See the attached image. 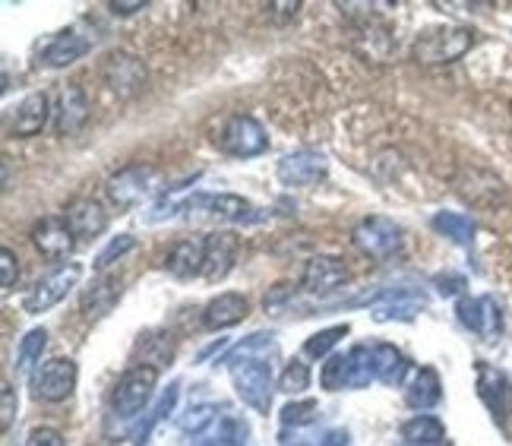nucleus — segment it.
Returning a JSON list of instances; mask_svg holds the SVG:
<instances>
[{"label":"nucleus","instance_id":"f257e3e1","mask_svg":"<svg viewBox=\"0 0 512 446\" xmlns=\"http://www.w3.org/2000/svg\"><path fill=\"white\" fill-rule=\"evenodd\" d=\"M266 345L272 348L269 333H253L247 342L234 348L228 358L234 390H238V396L260 415H269V405H272V367L266 364V358L256 355Z\"/></svg>","mask_w":512,"mask_h":446},{"label":"nucleus","instance_id":"f03ea898","mask_svg":"<svg viewBox=\"0 0 512 446\" xmlns=\"http://www.w3.org/2000/svg\"><path fill=\"white\" fill-rule=\"evenodd\" d=\"M475 45V32L465 26H443V29H427L418 35L415 42V61L427 64V67H440V64H452L465 57Z\"/></svg>","mask_w":512,"mask_h":446},{"label":"nucleus","instance_id":"7ed1b4c3","mask_svg":"<svg viewBox=\"0 0 512 446\" xmlns=\"http://www.w3.org/2000/svg\"><path fill=\"white\" fill-rule=\"evenodd\" d=\"M155 383H159V367H152V364L130 367V371L121 380H117V386H114V396H111L114 415L124 418V421L140 415L149 405V399H152Z\"/></svg>","mask_w":512,"mask_h":446},{"label":"nucleus","instance_id":"20e7f679","mask_svg":"<svg viewBox=\"0 0 512 446\" xmlns=\"http://www.w3.org/2000/svg\"><path fill=\"white\" fill-rule=\"evenodd\" d=\"M351 244L373 260H389L402 247V228L386 216H370L354 225Z\"/></svg>","mask_w":512,"mask_h":446},{"label":"nucleus","instance_id":"39448f33","mask_svg":"<svg viewBox=\"0 0 512 446\" xmlns=\"http://www.w3.org/2000/svg\"><path fill=\"white\" fill-rule=\"evenodd\" d=\"M219 146L234 159H253V155L269 149V137L263 124L250 118V114H231L219 133Z\"/></svg>","mask_w":512,"mask_h":446},{"label":"nucleus","instance_id":"423d86ee","mask_svg":"<svg viewBox=\"0 0 512 446\" xmlns=\"http://www.w3.org/2000/svg\"><path fill=\"white\" fill-rule=\"evenodd\" d=\"M102 83L117 95V99H133L146 86V64L136 54L111 51L102 57Z\"/></svg>","mask_w":512,"mask_h":446},{"label":"nucleus","instance_id":"0eeeda50","mask_svg":"<svg viewBox=\"0 0 512 446\" xmlns=\"http://www.w3.org/2000/svg\"><path fill=\"white\" fill-rule=\"evenodd\" d=\"M76 364L70 358H51L45 364H38V371L32 374V396L42 402H64L76 390Z\"/></svg>","mask_w":512,"mask_h":446},{"label":"nucleus","instance_id":"6e6552de","mask_svg":"<svg viewBox=\"0 0 512 446\" xmlns=\"http://www.w3.org/2000/svg\"><path fill=\"white\" fill-rule=\"evenodd\" d=\"M80 263H64L54 273H48L42 282H35V288L26 295V314H45L54 304H61L67 298L70 288L80 282Z\"/></svg>","mask_w":512,"mask_h":446},{"label":"nucleus","instance_id":"1a4fd4ad","mask_svg":"<svg viewBox=\"0 0 512 446\" xmlns=\"http://www.w3.org/2000/svg\"><path fill=\"white\" fill-rule=\"evenodd\" d=\"M459 320L475 336H481L484 342H494L503 333V310H500V304L490 298V295L462 298L459 301Z\"/></svg>","mask_w":512,"mask_h":446},{"label":"nucleus","instance_id":"9d476101","mask_svg":"<svg viewBox=\"0 0 512 446\" xmlns=\"http://www.w3.org/2000/svg\"><path fill=\"white\" fill-rule=\"evenodd\" d=\"M329 162L323 152H313V149H298L285 155L279 162V181L288 187H307V184H317L326 178Z\"/></svg>","mask_w":512,"mask_h":446},{"label":"nucleus","instance_id":"9b49d317","mask_svg":"<svg viewBox=\"0 0 512 446\" xmlns=\"http://www.w3.org/2000/svg\"><path fill=\"white\" fill-rule=\"evenodd\" d=\"M152 168L146 165H127L108 181V197L117 209H130L140 203L146 193L152 190Z\"/></svg>","mask_w":512,"mask_h":446},{"label":"nucleus","instance_id":"f8f14e48","mask_svg":"<svg viewBox=\"0 0 512 446\" xmlns=\"http://www.w3.org/2000/svg\"><path fill=\"white\" fill-rule=\"evenodd\" d=\"M89 99L86 92L70 83L61 89V95H57V108H54V130L57 137H73V133H80L89 121Z\"/></svg>","mask_w":512,"mask_h":446},{"label":"nucleus","instance_id":"ddd939ff","mask_svg":"<svg viewBox=\"0 0 512 446\" xmlns=\"http://www.w3.org/2000/svg\"><path fill=\"white\" fill-rule=\"evenodd\" d=\"M184 212H200V216H215L228 222H244L250 219V203L234 193H196L184 203Z\"/></svg>","mask_w":512,"mask_h":446},{"label":"nucleus","instance_id":"4468645a","mask_svg":"<svg viewBox=\"0 0 512 446\" xmlns=\"http://www.w3.org/2000/svg\"><path fill=\"white\" fill-rule=\"evenodd\" d=\"M234 260H238V235L231 231H212L206 238V263H203V276L209 282H219L231 273Z\"/></svg>","mask_w":512,"mask_h":446},{"label":"nucleus","instance_id":"2eb2a0df","mask_svg":"<svg viewBox=\"0 0 512 446\" xmlns=\"http://www.w3.org/2000/svg\"><path fill=\"white\" fill-rule=\"evenodd\" d=\"M345 282H348V266L339 257H313L304 266V288L310 295L336 292V288Z\"/></svg>","mask_w":512,"mask_h":446},{"label":"nucleus","instance_id":"dca6fc26","mask_svg":"<svg viewBox=\"0 0 512 446\" xmlns=\"http://www.w3.org/2000/svg\"><path fill=\"white\" fill-rule=\"evenodd\" d=\"M64 219L70 225V231L76 238H98L108 228V212L102 209V203L92 197H80L73 200L64 212Z\"/></svg>","mask_w":512,"mask_h":446},{"label":"nucleus","instance_id":"f3484780","mask_svg":"<svg viewBox=\"0 0 512 446\" xmlns=\"http://www.w3.org/2000/svg\"><path fill=\"white\" fill-rule=\"evenodd\" d=\"M73 231L67 225V219H45L32 228V244L42 250L45 257L51 260H61L73 250Z\"/></svg>","mask_w":512,"mask_h":446},{"label":"nucleus","instance_id":"a211bd4d","mask_svg":"<svg viewBox=\"0 0 512 446\" xmlns=\"http://www.w3.org/2000/svg\"><path fill=\"white\" fill-rule=\"evenodd\" d=\"M48 114H51L48 95L45 92H32V95H26V99H23V105L16 108L10 133H13V137H35V133L45 130Z\"/></svg>","mask_w":512,"mask_h":446},{"label":"nucleus","instance_id":"6ab92c4d","mask_svg":"<svg viewBox=\"0 0 512 446\" xmlns=\"http://www.w3.org/2000/svg\"><path fill=\"white\" fill-rule=\"evenodd\" d=\"M244 317H247V298L238 292H225L203 307V326L206 329H228L234 323H241Z\"/></svg>","mask_w":512,"mask_h":446},{"label":"nucleus","instance_id":"aec40b11","mask_svg":"<svg viewBox=\"0 0 512 446\" xmlns=\"http://www.w3.org/2000/svg\"><path fill=\"white\" fill-rule=\"evenodd\" d=\"M203 263H206V241L200 238H184L171 247L168 254V273L177 279H190L196 273H203Z\"/></svg>","mask_w":512,"mask_h":446},{"label":"nucleus","instance_id":"412c9836","mask_svg":"<svg viewBox=\"0 0 512 446\" xmlns=\"http://www.w3.org/2000/svg\"><path fill=\"white\" fill-rule=\"evenodd\" d=\"M405 399L411 409H421V412L433 409V405L443 399V383H440L437 371H433V367H418L405 386Z\"/></svg>","mask_w":512,"mask_h":446},{"label":"nucleus","instance_id":"4be33fe9","mask_svg":"<svg viewBox=\"0 0 512 446\" xmlns=\"http://www.w3.org/2000/svg\"><path fill=\"white\" fill-rule=\"evenodd\" d=\"M89 51V42L80 35V32H61L54 38V42L48 45V51H45V64L48 67H54V70H61V67H70V64H76L80 57Z\"/></svg>","mask_w":512,"mask_h":446},{"label":"nucleus","instance_id":"5701e85b","mask_svg":"<svg viewBox=\"0 0 512 446\" xmlns=\"http://www.w3.org/2000/svg\"><path fill=\"white\" fill-rule=\"evenodd\" d=\"M424 307V298L411 295V292H386V304L373 307V320L389 323V320H415V314Z\"/></svg>","mask_w":512,"mask_h":446},{"label":"nucleus","instance_id":"b1692460","mask_svg":"<svg viewBox=\"0 0 512 446\" xmlns=\"http://www.w3.org/2000/svg\"><path fill=\"white\" fill-rule=\"evenodd\" d=\"M373 371H377V380H383L386 386H396L402 383L408 371V361L396 345L380 342V345H373Z\"/></svg>","mask_w":512,"mask_h":446},{"label":"nucleus","instance_id":"393cba45","mask_svg":"<svg viewBox=\"0 0 512 446\" xmlns=\"http://www.w3.org/2000/svg\"><path fill=\"white\" fill-rule=\"evenodd\" d=\"M478 393H481V399L494 409L497 415H503V409H506V399H509V383H506V377L497 371V367H490V364H478Z\"/></svg>","mask_w":512,"mask_h":446},{"label":"nucleus","instance_id":"a878e982","mask_svg":"<svg viewBox=\"0 0 512 446\" xmlns=\"http://www.w3.org/2000/svg\"><path fill=\"white\" fill-rule=\"evenodd\" d=\"M121 298V279L117 276H105V279H98L89 292L83 295V310L89 317H102L108 314V310L114 307V301Z\"/></svg>","mask_w":512,"mask_h":446},{"label":"nucleus","instance_id":"bb28decb","mask_svg":"<svg viewBox=\"0 0 512 446\" xmlns=\"http://www.w3.org/2000/svg\"><path fill=\"white\" fill-rule=\"evenodd\" d=\"M433 228L459 247H471V241H475V219L462 216V212H437L433 216Z\"/></svg>","mask_w":512,"mask_h":446},{"label":"nucleus","instance_id":"cd10ccee","mask_svg":"<svg viewBox=\"0 0 512 446\" xmlns=\"http://www.w3.org/2000/svg\"><path fill=\"white\" fill-rule=\"evenodd\" d=\"M402 440L411 443V446H433V443H443V440H446V428H443V421H440V418H433V415H418V418L405 421Z\"/></svg>","mask_w":512,"mask_h":446},{"label":"nucleus","instance_id":"c85d7f7f","mask_svg":"<svg viewBox=\"0 0 512 446\" xmlns=\"http://www.w3.org/2000/svg\"><path fill=\"white\" fill-rule=\"evenodd\" d=\"M370 380H377V371H373V348L354 345L348 352V390H364Z\"/></svg>","mask_w":512,"mask_h":446},{"label":"nucleus","instance_id":"c756f323","mask_svg":"<svg viewBox=\"0 0 512 446\" xmlns=\"http://www.w3.org/2000/svg\"><path fill=\"white\" fill-rule=\"evenodd\" d=\"M48 348V333L45 329H29L16 348V371L19 374H35L32 367L42 361V352Z\"/></svg>","mask_w":512,"mask_h":446},{"label":"nucleus","instance_id":"7c9ffc66","mask_svg":"<svg viewBox=\"0 0 512 446\" xmlns=\"http://www.w3.org/2000/svg\"><path fill=\"white\" fill-rule=\"evenodd\" d=\"M348 323H342V326H329V329H323V333H313L310 339H307V345H304V352L310 355V358H326L332 348L339 345V339H345L348 336Z\"/></svg>","mask_w":512,"mask_h":446},{"label":"nucleus","instance_id":"2f4dec72","mask_svg":"<svg viewBox=\"0 0 512 446\" xmlns=\"http://www.w3.org/2000/svg\"><path fill=\"white\" fill-rule=\"evenodd\" d=\"M320 415V405L313 399H304V402H288L282 409V424L285 428H304V424H313Z\"/></svg>","mask_w":512,"mask_h":446},{"label":"nucleus","instance_id":"473e14b6","mask_svg":"<svg viewBox=\"0 0 512 446\" xmlns=\"http://www.w3.org/2000/svg\"><path fill=\"white\" fill-rule=\"evenodd\" d=\"M307 386H310V367L304 361H291L285 367L282 380H279V390L288 393V396H301Z\"/></svg>","mask_w":512,"mask_h":446},{"label":"nucleus","instance_id":"72a5a7b5","mask_svg":"<svg viewBox=\"0 0 512 446\" xmlns=\"http://www.w3.org/2000/svg\"><path fill=\"white\" fill-rule=\"evenodd\" d=\"M215 415H219V409H215V405H193V409L181 418V431L184 434H193V437H200L209 424L215 421Z\"/></svg>","mask_w":512,"mask_h":446},{"label":"nucleus","instance_id":"f704fd0d","mask_svg":"<svg viewBox=\"0 0 512 446\" xmlns=\"http://www.w3.org/2000/svg\"><path fill=\"white\" fill-rule=\"evenodd\" d=\"M323 390H345L348 386V355H332L326 364H323Z\"/></svg>","mask_w":512,"mask_h":446},{"label":"nucleus","instance_id":"c9c22d12","mask_svg":"<svg viewBox=\"0 0 512 446\" xmlns=\"http://www.w3.org/2000/svg\"><path fill=\"white\" fill-rule=\"evenodd\" d=\"M177 390H181V386H177V383H171V386H168V393H165V396L159 399V405H155V409L149 412V418H146V428L133 434V437H136V446H143V443H146V434H149V431L155 428V424H159V421L165 418V412H171V409H174V402H177Z\"/></svg>","mask_w":512,"mask_h":446},{"label":"nucleus","instance_id":"e433bc0d","mask_svg":"<svg viewBox=\"0 0 512 446\" xmlns=\"http://www.w3.org/2000/svg\"><path fill=\"white\" fill-rule=\"evenodd\" d=\"M136 247V238L133 235H117V238H111L108 244H105V250L102 254L95 257V269H108L114 260H121L127 250H133Z\"/></svg>","mask_w":512,"mask_h":446},{"label":"nucleus","instance_id":"4c0bfd02","mask_svg":"<svg viewBox=\"0 0 512 446\" xmlns=\"http://www.w3.org/2000/svg\"><path fill=\"white\" fill-rule=\"evenodd\" d=\"M247 437H250V428H247V421H241V418H222V424H219V434H215V440H222V443H228V446H244L247 443Z\"/></svg>","mask_w":512,"mask_h":446},{"label":"nucleus","instance_id":"58836bf2","mask_svg":"<svg viewBox=\"0 0 512 446\" xmlns=\"http://www.w3.org/2000/svg\"><path fill=\"white\" fill-rule=\"evenodd\" d=\"M16 279H19L16 254H13L10 247H4V250H0V288H4V292H10V288L16 285Z\"/></svg>","mask_w":512,"mask_h":446},{"label":"nucleus","instance_id":"ea45409f","mask_svg":"<svg viewBox=\"0 0 512 446\" xmlns=\"http://www.w3.org/2000/svg\"><path fill=\"white\" fill-rule=\"evenodd\" d=\"M26 446H64V437H61V431H54V428H35L29 434Z\"/></svg>","mask_w":512,"mask_h":446},{"label":"nucleus","instance_id":"a19ab883","mask_svg":"<svg viewBox=\"0 0 512 446\" xmlns=\"http://www.w3.org/2000/svg\"><path fill=\"white\" fill-rule=\"evenodd\" d=\"M437 288H440V295L452 298V295H459L462 288H465V279L456 276V273H449V276H437Z\"/></svg>","mask_w":512,"mask_h":446},{"label":"nucleus","instance_id":"79ce46f5","mask_svg":"<svg viewBox=\"0 0 512 446\" xmlns=\"http://www.w3.org/2000/svg\"><path fill=\"white\" fill-rule=\"evenodd\" d=\"M4 418H0V424H4V431H10V424H13V415H16V393H13V386L4 383Z\"/></svg>","mask_w":512,"mask_h":446},{"label":"nucleus","instance_id":"37998d69","mask_svg":"<svg viewBox=\"0 0 512 446\" xmlns=\"http://www.w3.org/2000/svg\"><path fill=\"white\" fill-rule=\"evenodd\" d=\"M111 13H121V16H130V13H136V10H146L149 4L146 0H111Z\"/></svg>","mask_w":512,"mask_h":446},{"label":"nucleus","instance_id":"c03bdc74","mask_svg":"<svg viewBox=\"0 0 512 446\" xmlns=\"http://www.w3.org/2000/svg\"><path fill=\"white\" fill-rule=\"evenodd\" d=\"M348 431L345 428H332V431H326L323 434V440L317 443V446H348Z\"/></svg>","mask_w":512,"mask_h":446},{"label":"nucleus","instance_id":"a18cd8bd","mask_svg":"<svg viewBox=\"0 0 512 446\" xmlns=\"http://www.w3.org/2000/svg\"><path fill=\"white\" fill-rule=\"evenodd\" d=\"M500 424H503V431L512 437V390H509V399H506V409L500 415Z\"/></svg>","mask_w":512,"mask_h":446},{"label":"nucleus","instance_id":"49530a36","mask_svg":"<svg viewBox=\"0 0 512 446\" xmlns=\"http://www.w3.org/2000/svg\"><path fill=\"white\" fill-rule=\"evenodd\" d=\"M405 446H411V443H405Z\"/></svg>","mask_w":512,"mask_h":446}]
</instances>
